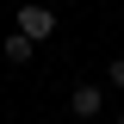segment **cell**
Here are the masks:
<instances>
[{
  "label": "cell",
  "instance_id": "6da1fadb",
  "mask_svg": "<svg viewBox=\"0 0 124 124\" xmlns=\"http://www.w3.org/2000/svg\"><path fill=\"white\" fill-rule=\"evenodd\" d=\"M13 31H25L31 44H44L50 31H56V13H50V6H37V0H31V6H19V25Z\"/></svg>",
  "mask_w": 124,
  "mask_h": 124
},
{
  "label": "cell",
  "instance_id": "7a4b0ae2",
  "mask_svg": "<svg viewBox=\"0 0 124 124\" xmlns=\"http://www.w3.org/2000/svg\"><path fill=\"white\" fill-rule=\"evenodd\" d=\"M68 112H75V118H99V112H106V87H93V81L68 87Z\"/></svg>",
  "mask_w": 124,
  "mask_h": 124
},
{
  "label": "cell",
  "instance_id": "3957f363",
  "mask_svg": "<svg viewBox=\"0 0 124 124\" xmlns=\"http://www.w3.org/2000/svg\"><path fill=\"white\" fill-rule=\"evenodd\" d=\"M0 56L13 62V68H25V62H31V56H37V44H31L25 31H6V37H0Z\"/></svg>",
  "mask_w": 124,
  "mask_h": 124
},
{
  "label": "cell",
  "instance_id": "277c9868",
  "mask_svg": "<svg viewBox=\"0 0 124 124\" xmlns=\"http://www.w3.org/2000/svg\"><path fill=\"white\" fill-rule=\"evenodd\" d=\"M112 87H124V56H112Z\"/></svg>",
  "mask_w": 124,
  "mask_h": 124
},
{
  "label": "cell",
  "instance_id": "5b68a950",
  "mask_svg": "<svg viewBox=\"0 0 124 124\" xmlns=\"http://www.w3.org/2000/svg\"><path fill=\"white\" fill-rule=\"evenodd\" d=\"M118 124H124V112H118Z\"/></svg>",
  "mask_w": 124,
  "mask_h": 124
}]
</instances>
